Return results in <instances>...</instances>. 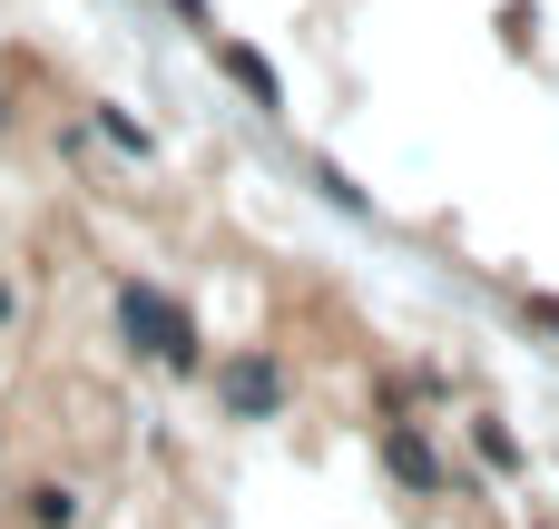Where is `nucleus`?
Segmentation results:
<instances>
[{
	"mask_svg": "<svg viewBox=\"0 0 559 529\" xmlns=\"http://www.w3.org/2000/svg\"><path fill=\"white\" fill-rule=\"evenodd\" d=\"M118 324H128V344L157 353V363H187V353H197V344H187V314H177L157 285H118Z\"/></svg>",
	"mask_w": 559,
	"mask_h": 529,
	"instance_id": "1",
	"label": "nucleus"
}]
</instances>
